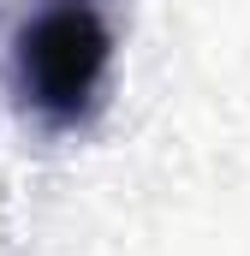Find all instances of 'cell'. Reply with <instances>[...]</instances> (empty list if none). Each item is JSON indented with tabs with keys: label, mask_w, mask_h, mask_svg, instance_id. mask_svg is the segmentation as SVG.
<instances>
[{
	"label": "cell",
	"mask_w": 250,
	"mask_h": 256,
	"mask_svg": "<svg viewBox=\"0 0 250 256\" xmlns=\"http://www.w3.org/2000/svg\"><path fill=\"white\" fill-rule=\"evenodd\" d=\"M114 60V36L90 0H54L18 36V90L48 126H78Z\"/></svg>",
	"instance_id": "obj_1"
}]
</instances>
